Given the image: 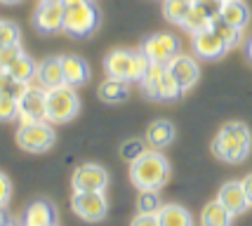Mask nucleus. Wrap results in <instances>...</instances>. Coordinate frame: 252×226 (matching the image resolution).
<instances>
[{"instance_id":"obj_42","label":"nucleus","mask_w":252,"mask_h":226,"mask_svg":"<svg viewBox=\"0 0 252 226\" xmlns=\"http://www.w3.org/2000/svg\"><path fill=\"white\" fill-rule=\"evenodd\" d=\"M226 2H229V0H226Z\"/></svg>"},{"instance_id":"obj_32","label":"nucleus","mask_w":252,"mask_h":226,"mask_svg":"<svg viewBox=\"0 0 252 226\" xmlns=\"http://www.w3.org/2000/svg\"><path fill=\"white\" fill-rule=\"evenodd\" d=\"M19 38H22V31H19V26L10 19H2L0 22V43L2 45H14L19 43Z\"/></svg>"},{"instance_id":"obj_11","label":"nucleus","mask_w":252,"mask_h":226,"mask_svg":"<svg viewBox=\"0 0 252 226\" xmlns=\"http://www.w3.org/2000/svg\"><path fill=\"white\" fill-rule=\"evenodd\" d=\"M33 120H47V90L31 87L19 101V125H29Z\"/></svg>"},{"instance_id":"obj_3","label":"nucleus","mask_w":252,"mask_h":226,"mask_svg":"<svg viewBox=\"0 0 252 226\" xmlns=\"http://www.w3.org/2000/svg\"><path fill=\"white\" fill-rule=\"evenodd\" d=\"M142 87L149 99H160V101H172L184 92L177 78L170 73V66L165 64H151L149 73L144 75Z\"/></svg>"},{"instance_id":"obj_13","label":"nucleus","mask_w":252,"mask_h":226,"mask_svg":"<svg viewBox=\"0 0 252 226\" xmlns=\"http://www.w3.org/2000/svg\"><path fill=\"white\" fill-rule=\"evenodd\" d=\"M104 71L106 78H118L134 83V52L130 50H113L104 59Z\"/></svg>"},{"instance_id":"obj_35","label":"nucleus","mask_w":252,"mask_h":226,"mask_svg":"<svg viewBox=\"0 0 252 226\" xmlns=\"http://www.w3.org/2000/svg\"><path fill=\"white\" fill-rule=\"evenodd\" d=\"M130 226H160V224H158V215H142V212H137V217L132 219Z\"/></svg>"},{"instance_id":"obj_25","label":"nucleus","mask_w":252,"mask_h":226,"mask_svg":"<svg viewBox=\"0 0 252 226\" xmlns=\"http://www.w3.org/2000/svg\"><path fill=\"white\" fill-rule=\"evenodd\" d=\"M29 90H31V85L26 80H19L10 73H2V78H0V95H7V97H14L22 101Z\"/></svg>"},{"instance_id":"obj_16","label":"nucleus","mask_w":252,"mask_h":226,"mask_svg":"<svg viewBox=\"0 0 252 226\" xmlns=\"http://www.w3.org/2000/svg\"><path fill=\"white\" fill-rule=\"evenodd\" d=\"M22 226H57V210L50 200H35L26 207Z\"/></svg>"},{"instance_id":"obj_24","label":"nucleus","mask_w":252,"mask_h":226,"mask_svg":"<svg viewBox=\"0 0 252 226\" xmlns=\"http://www.w3.org/2000/svg\"><path fill=\"white\" fill-rule=\"evenodd\" d=\"M2 73H10L14 75V78H19V80H26V83H31L33 78L38 75V64L33 62L31 57H26V54H22L14 64L7 68V71H2Z\"/></svg>"},{"instance_id":"obj_2","label":"nucleus","mask_w":252,"mask_h":226,"mask_svg":"<svg viewBox=\"0 0 252 226\" xmlns=\"http://www.w3.org/2000/svg\"><path fill=\"white\" fill-rule=\"evenodd\" d=\"M130 182L139 191H160L170 182V162L163 153H156L154 149L146 151L139 161L130 165Z\"/></svg>"},{"instance_id":"obj_38","label":"nucleus","mask_w":252,"mask_h":226,"mask_svg":"<svg viewBox=\"0 0 252 226\" xmlns=\"http://www.w3.org/2000/svg\"><path fill=\"white\" fill-rule=\"evenodd\" d=\"M66 7H76V5H83V2H90V0H62Z\"/></svg>"},{"instance_id":"obj_21","label":"nucleus","mask_w":252,"mask_h":226,"mask_svg":"<svg viewBox=\"0 0 252 226\" xmlns=\"http://www.w3.org/2000/svg\"><path fill=\"white\" fill-rule=\"evenodd\" d=\"M220 19H224L226 24L243 31L250 24V10H248V5L243 0H229V2H224V10H221Z\"/></svg>"},{"instance_id":"obj_7","label":"nucleus","mask_w":252,"mask_h":226,"mask_svg":"<svg viewBox=\"0 0 252 226\" xmlns=\"http://www.w3.org/2000/svg\"><path fill=\"white\" fill-rule=\"evenodd\" d=\"M71 207L83 222H101L104 217L109 215V200H106V194L104 191H80V194H73V200H71Z\"/></svg>"},{"instance_id":"obj_6","label":"nucleus","mask_w":252,"mask_h":226,"mask_svg":"<svg viewBox=\"0 0 252 226\" xmlns=\"http://www.w3.org/2000/svg\"><path fill=\"white\" fill-rule=\"evenodd\" d=\"M99 26V10L97 5L90 0L76 7H66V19H64V31L73 38H88L97 31Z\"/></svg>"},{"instance_id":"obj_41","label":"nucleus","mask_w":252,"mask_h":226,"mask_svg":"<svg viewBox=\"0 0 252 226\" xmlns=\"http://www.w3.org/2000/svg\"><path fill=\"white\" fill-rule=\"evenodd\" d=\"M14 2H22V0H2V5H14Z\"/></svg>"},{"instance_id":"obj_29","label":"nucleus","mask_w":252,"mask_h":226,"mask_svg":"<svg viewBox=\"0 0 252 226\" xmlns=\"http://www.w3.org/2000/svg\"><path fill=\"white\" fill-rule=\"evenodd\" d=\"M210 26H212V22H210V19L200 10H196L193 5H191V10H189L187 19L182 22V29H184V31H189L191 35H193V33L205 31V29H210Z\"/></svg>"},{"instance_id":"obj_8","label":"nucleus","mask_w":252,"mask_h":226,"mask_svg":"<svg viewBox=\"0 0 252 226\" xmlns=\"http://www.w3.org/2000/svg\"><path fill=\"white\" fill-rule=\"evenodd\" d=\"M142 52L151 59V64H170L179 54V40L170 33H156L151 38H146L142 45Z\"/></svg>"},{"instance_id":"obj_20","label":"nucleus","mask_w":252,"mask_h":226,"mask_svg":"<svg viewBox=\"0 0 252 226\" xmlns=\"http://www.w3.org/2000/svg\"><path fill=\"white\" fill-rule=\"evenodd\" d=\"M99 99L104 104H121L130 97V87H127V80H118V78H106L97 90Z\"/></svg>"},{"instance_id":"obj_28","label":"nucleus","mask_w":252,"mask_h":226,"mask_svg":"<svg viewBox=\"0 0 252 226\" xmlns=\"http://www.w3.org/2000/svg\"><path fill=\"white\" fill-rule=\"evenodd\" d=\"M163 207V200L158 191H139V198H137V212L142 215H158Z\"/></svg>"},{"instance_id":"obj_14","label":"nucleus","mask_w":252,"mask_h":226,"mask_svg":"<svg viewBox=\"0 0 252 226\" xmlns=\"http://www.w3.org/2000/svg\"><path fill=\"white\" fill-rule=\"evenodd\" d=\"M167 66H170V73L177 78V83H179V87L184 92L191 90L198 83V78H200V68H198V64L189 54H177Z\"/></svg>"},{"instance_id":"obj_31","label":"nucleus","mask_w":252,"mask_h":226,"mask_svg":"<svg viewBox=\"0 0 252 226\" xmlns=\"http://www.w3.org/2000/svg\"><path fill=\"white\" fill-rule=\"evenodd\" d=\"M224 2H226V0H191V5H193L196 10L203 12L210 22L220 19L221 10H224Z\"/></svg>"},{"instance_id":"obj_33","label":"nucleus","mask_w":252,"mask_h":226,"mask_svg":"<svg viewBox=\"0 0 252 226\" xmlns=\"http://www.w3.org/2000/svg\"><path fill=\"white\" fill-rule=\"evenodd\" d=\"M17 116H19V99L0 95V118L5 120V123H10Z\"/></svg>"},{"instance_id":"obj_37","label":"nucleus","mask_w":252,"mask_h":226,"mask_svg":"<svg viewBox=\"0 0 252 226\" xmlns=\"http://www.w3.org/2000/svg\"><path fill=\"white\" fill-rule=\"evenodd\" d=\"M243 189H245V195H248V203L252 207V174H248L245 179H243Z\"/></svg>"},{"instance_id":"obj_23","label":"nucleus","mask_w":252,"mask_h":226,"mask_svg":"<svg viewBox=\"0 0 252 226\" xmlns=\"http://www.w3.org/2000/svg\"><path fill=\"white\" fill-rule=\"evenodd\" d=\"M158 224L160 226H193L191 212L182 205H163L158 212Z\"/></svg>"},{"instance_id":"obj_26","label":"nucleus","mask_w":252,"mask_h":226,"mask_svg":"<svg viewBox=\"0 0 252 226\" xmlns=\"http://www.w3.org/2000/svg\"><path fill=\"white\" fill-rule=\"evenodd\" d=\"M189 10H191V0H165L163 2L165 19L172 22V24H179V26H182V22L187 19Z\"/></svg>"},{"instance_id":"obj_36","label":"nucleus","mask_w":252,"mask_h":226,"mask_svg":"<svg viewBox=\"0 0 252 226\" xmlns=\"http://www.w3.org/2000/svg\"><path fill=\"white\" fill-rule=\"evenodd\" d=\"M0 184H2V195H0V203H2V207L7 205V200H10V194H12V184L10 179H7V174H2L0 177Z\"/></svg>"},{"instance_id":"obj_1","label":"nucleus","mask_w":252,"mask_h":226,"mask_svg":"<svg viewBox=\"0 0 252 226\" xmlns=\"http://www.w3.org/2000/svg\"><path fill=\"white\" fill-rule=\"evenodd\" d=\"M252 149V134L243 123H226L212 141V153L229 165H241Z\"/></svg>"},{"instance_id":"obj_30","label":"nucleus","mask_w":252,"mask_h":226,"mask_svg":"<svg viewBox=\"0 0 252 226\" xmlns=\"http://www.w3.org/2000/svg\"><path fill=\"white\" fill-rule=\"evenodd\" d=\"M146 141H142V139H127L125 144L121 146V158L125 162H134V161H139L144 153H146Z\"/></svg>"},{"instance_id":"obj_40","label":"nucleus","mask_w":252,"mask_h":226,"mask_svg":"<svg viewBox=\"0 0 252 226\" xmlns=\"http://www.w3.org/2000/svg\"><path fill=\"white\" fill-rule=\"evenodd\" d=\"M2 226H14L10 222V217H7V212H2Z\"/></svg>"},{"instance_id":"obj_9","label":"nucleus","mask_w":252,"mask_h":226,"mask_svg":"<svg viewBox=\"0 0 252 226\" xmlns=\"http://www.w3.org/2000/svg\"><path fill=\"white\" fill-rule=\"evenodd\" d=\"M66 19V5L62 0H43L40 7L33 17V24L40 33H57L64 31Z\"/></svg>"},{"instance_id":"obj_27","label":"nucleus","mask_w":252,"mask_h":226,"mask_svg":"<svg viewBox=\"0 0 252 226\" xmlns=\"http://www.w3.org/2000/svg\"><path fill=\"white\" fill-rule=\"evenodd\" d=\"M212 31L220 35L221 40H224V45L229 47V50H233L236 45H241V29H236V26H231V24H226L224 19H215L212 22Z\"/></svg>"},{"instance_id":"obj_4","label":"nucleus","mask_w":252,"mask_h":226,"mask_svg":"<svg viewBox=\"0 0 252 226\" xmlns=\"http://www.w3.org/2000/svg\"><path fill=\"white\" fill-rule=\"evenodd\" d=\"M80 111V99L76 95V87L71 85H59L47 90V120L52 125H62L76 118Z\"/></svg>"},{"instance_id":"obj_15","label":"nucleus","mask_w":252,"mask_h":226,"mask_svg":"<svg viewBox=\"0 0 252 226\" xmlns=\"http://www.w3.org/2000/svg\"><path fill=\"white\" fill-rule=\"evenodd\" d=\"M217 200H220L226 210H229L231 215H243L250 203H248V195H245V189H243V182H226L224 186L220 189V195H217Z\"/></svg>"},{"instance_id":"obj_34","label":"nucleus","mask_w":252,"mask_h":226,"mask_svg":"<svg viewBox=\"0 0 252 226\" xmlns=\"http://www.w3.org/2000/svg\"><path fill=\"white\" fill-rule=\"evenodd\" d=\"M22 45L14 43V45H2L0 47V66H2V71H7L19 57H22Z\"/></svg>"},{"instance_id":"obj_10","label":"nucleus","mask_w":252,"mask_h":226,"mask_svg":"<svg viewBox=\"0 0 252 226\" xmlns=\"http://www.w3.org/2000/svg\"><path fill=\"white\" fill-rule=\"evenodd\" d=\"M71 186H73V194H80V191H104L109 186V172L101 165H94V162L80 165L73 172Z\"/></svg>"},{"instance_id":"obj_17","label":"nucleus","mask_w":252,"mask_h":226,"mask_svg":"<svg viewBox=\"0 0 252 226\" xmlns=\"http://www.w3.org/2000/svg\"><path fill=\"white\" fill-rule=\"evenodd\" d=\"M38 83L40 87L45 90H52V87H59V85H66L64 80V66H62V57L57 59V57H50V59H45L38 64Z\"/></svg>"},{"instance_id":"obj_5","label":"nucleus","mask_w":252,"mask_h":226,"mask_svg":"<svg viewBox=\"0 0 252 226\" xmlns=\"http://www.w3.org/2000/svg\"><path fill=\"white\" fill-rule=\"evenodd\" d=\"M19 149L29 153H45L55 146V129L50 120H33L29 125H19L17 129Z\"/></svg>"},{"instance_id":"obj_12","label":"nucleus","mask_w":252,"mask_h":226,"mask_svg":"<svg viewBox=\"0 0 252 226\" xmlns=\"http://www.w3.org/2000/svg\"><path fill=\"white\" fill-rule=\"evenodd\" d=\"M191 50H193V54H196V57L212 62V59H220V57H224L229 47L224 45V40H221L220 35L212 31V26H210V29H205V31L193 33V35H191Z\"/></svg>"},{"instance_id":"obj_19","label":"nucleus","mask_w":252,"mask_h":226,"mask_svg":"<svg viewBox=\"0 0 252 226\" xmlns=\"http://www.w3.org/2000/svg\"><path fill=\"white\" fill-rule=\"evenodd\" d=\"M172 139H175V125L167 123V120H156L146 129V144L154 151H160L165 146H170Z\"/></svg>"},{"instance_id":"obj_22","label":"nucleus","mask_w":252,"mask_h":226,"mask_svg":"<svg viewBox=\"0 0 252 226\" xmlns=\"http://www.w3.org/2000/svg\"><path fill=\"white\" fill-rule=\"evenodd\" d=\"M233 215L220 203V200H212L200 210V226H231Z\"/></svg>"},{"instance_id":"obj_39","label":"nucleus","mask_w":252,"mask_h":226,"mask_svg":"<svg viewBox=\"0 0 252 226\" xmlns=\"http://www.w3.org/2000/svg\"><path fill=\"white\" fill-rule=\"evenodd\" d=\"M245 52H248V59L252 62V38L248 40V45H245Z\"/></svg>"},{"instance_id":"obj_18","label":"nucleus","mask_w":252,"mask_h":226,"mask_svg":"<svg viewBox=\"0 0 252 226\" xmlns=\"http://www.w3.org/2000/svg\"><path fill=\"white\" fill-rule=\"evenodd\" d=\"M62 66H64V80L66 85L80 87L88 83L90 78V66L85 59L80 57H62Z\"/></svg>"}]
</instances>
